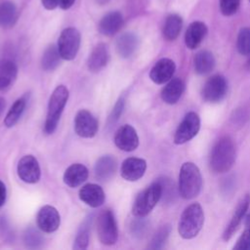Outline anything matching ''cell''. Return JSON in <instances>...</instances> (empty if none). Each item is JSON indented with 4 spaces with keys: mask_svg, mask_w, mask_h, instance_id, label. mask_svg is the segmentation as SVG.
<instances>
[{
    "mask_svg": "<svg viewBox=\"0 0 250 250\" xmlns=\"http://www.w3.org/2000/svg\"><path fill=\"white\" fill-rule=\"evenodd\" d=\"M235 145L233 140L225 136L213 146L210 155V168L214 173H226L233 166L235 161Z\"/></svg>",
    "mask_w": 250,
    "mask_h": 250,
    "instance_id": "cell-1",
    "label": "cell"
},
{
    "mask_svg": "<svg viewBox=\"0 0 250 250\" xmlns=\"http://www.w3.org/2000/svg\"><path fill=\"white\" fill-rule=\"evenodd\" d=\"M202 188V176L199 168L192 162H185L179 174L178 190L184 199L196 197Z\"/></svg>",
    "mask_w": 250,
    "mask_h": 250,
    "instance_id": "cell-2",
    "label": "cell"
},
{
    "mask_svg": "<svg viewBox=\"0 0 250 250\" xmlns=\"http://www.w3.org/2000/svg\"><path fill=\"white\" fill-rule=\"evenodd\" d=\"M204 224V212L197 202L188 205L180 218L178 231L182 238L191 239L201 230Z\"/></svg>",
    "mask_w": 250,
    "mask_h": 250,
    "instance_id": "cell-3",
    "label": "cell"
},
{
    "mask_svg": "<svg viewBox=\"0 0 250 250\" xmlns=\"http://www.w3.org/2000/svg\"><path fill=\"white\" fill-rule=\"evenodd\" d=\"M69 97L68 89L64 85H59L55 88L48 103V111L44 125V132L48 135L55 132L58 127L61 115Z\"/></svg>",
    "mask_w": 250,
    "mask_h": 250,
    "instance_id": "cell-4",
    "label": "cell"
},
{
    "mask_svg": "<svg viewBox=\"0 0 250 250\" xmlns=\"http://www.w3.org/2000/svg\"><path fill=\"white\" fill-rule=\"evenodd\" d=\"M161 185L158 181L149 185L146 188L142 190L136 197L132 213L136 217H146L154 208L157 202L161 199Z\"/></svg>",
    "mask_w": 250,
    "mask_h": 250,
    "instance_id": "cell-5",
    "label": "cell"
},
{
    "mask_svg": "<svg viewBox=\"0 0 250 250\" xmlns=\"http://www.w3.org/2000/svg\"><path fill=\"white\" fill-rule=\"evenodd\" d=\"M97 233L104 245H113L118 238L117 223L110 209L103 210L97 217Z\"/></svg>",
    "mask_w": 250,
    "mask_h": 250,
    "instance_id": "cell-6",
    "label": "cell"
},
{
    "mask_svg": "<svg viewBox=\"0 0 250 250\" xmlns=\"http://www.w3.org/2000/svg\"><path fill=\"white\" fill-rule=\"evenodd\" d=\"M80 33L74 27H67L61 32L58 39V50L62 60H73L80 47Z\"/></svg>",
    "mask_w": 250,
    "mask_h": 250,
    "instance_id": "cell-7",
    "label": "cell"
},
{
    "mask_svg": "<svg viewBox=\"0 0 250 250\" xmlns=\"http://www.w3.org/2000/svg\"><path fill=\"white\" fill-rule=\"evenodd\" d=\"M228 93V81L221 75L216 74L211 76L202 88V98L205 102L216 104L225 99Z\"/></svg>",
    "mask_w": 250,
    "mask_h": 250,
    "instance_id": "cell-8",
    "label": "cell"
},
{
    "mask_svg": "<svg viewBox=\"0 0 250 250\" xmlns=\"http://www.w3.org/2000/svg\"><path fill=\"white\" fill-rule=\"evenodd\" d=\"M199 129L200 118L198 114L193 111L188 112L175 132L174 143L176 145H183L190 141L197 135Z\"/></svg>",
    "mask_w": 250,
    "mask_h": 250,
    "instance_id": "cell-9",
    "label": "cell"
},
{
    "mask_svg": "<svg viewBox=\"0 0 250 250\" xmlns=\"http://www.w3.org/2000/svg\"><path fill=\"white\" fill-rule=\"evenodd\" d=\"M99 129L97 118L88 110H79L74 118L75 133L81 138H93Z\"/></svg>",
    "mask_w": 250,
    "mask_h": 250,
    "instance_id": "cell-10",
    "label": "cell"
},
{
    "mask_svg": "<svg viewBox=\"0 0 250 250\" xmlns=\"http://www.w3.org/2000/svg\"><path fill=\"white\" fill-rule=\"evenodd\" d=\"M17 172L20 179L27 184H35L40 180L41 177L39 163L31 154L24 155L20 159Z\"/></svg>",
    "mask_w": 250,
    "mask_h": 250,
    "instance_id": "cell-11",
    "label": "cell"
},
{
    "mask_svg": "<svg viewBox=\"0 0 250 250\" xmlns=\"http://www.w3.org/2000/svg\"><path fill=\"white\" fill-rule=\"evenodd\" d=\"M38 228L44 232L56 231L61 224V216L59 211L51 205H45L40 208L36 216Z\"/></svg>",
    "mask_w": 250,
    "mask_h": 250,
    "instance_id": "cell-12",
    "label": "cell"
},
{
    "mask_svg": "<svg viewBox=\"0 0 250 250\" xmlns=\"http://www.w3.org/2000/svg\"><path fill=\"white\" fill-rule=\"evenodd\" d=\"M115 146L123 151H133L139 146V136L129 124L121 126L114 135Z\"/></svg>",
    "mask_w": 250,
    "mask_h": 250,
    "instance_id": "cell-13",
    "label": "cell"
},
{
    "mask_svg": "<svg viewBox=\"0 0 250 250\" xmlns=\"http://www.w3.org/2000/svg\"><path fill=\"white\" fill-rule=\"evenodd\" d=\"M249 205H250V194H245L238 201V203L234 209V212L231 216V219H230L229 225L227 226L226 229L224 230V233H223L224 240L227 241L232 237V235L234 234V232L237 230L238 227L240 226L241 221L249 208Z\"/></svg>",
    "mask_w": 250,
    "mask_h": 250,
    "instance_id": "cell-14",
    "label": "cell"
},
{
    "mask_svg": "<svg viewBox=\"0 0 250 250\" xmlns=\"http://www.w3.org/2000/svg\"><path fill=\"white\" fill-rule=\"evenodd\" d=\"M146 170V161L143 158L129 157L126 158L120 169V174L123 179L129 182H136L141 179Z\"/></svg>",
    "mask_w": 250,
    "mask_h": 250,
    "instance_id": "cell-15",
    "label": "cell"
},
{
    "mask_svg": "<svg viewBox=\"0 0 250 250\" xmlns=\"http://www.w3.org/2000/svg\"><path fill=\"white\" fill-rule=\"evenodd\" d=\"M176 70L175 62L168 58L160 59L151 67L149 72L150 79L156 84H164L172 79Z\"/></svg>",
    "mask_w": 250,
    "mask_h": 250,
    "instance_id": "cell-16",
    "label": "cell"
},
{
    "mask_svg": "<svg viewBox=\"0 0 250 250\" xmlns=\"http://www.w3.org/2000/svg\"><path fill=\"white\" fill-rule=\"evenodd\" d=\"M79 198L90 207L97 208L104 202L105 195L104 189L96 184H87L79 190Z\"/></svg>",
    "mask_w": 250,
    "mask_h": 250,
    "instance_id": "cell-17",
    "label": "cell"
},
{
    "mask_svg": "<svg viewBox=\"0 0 250 250\" xmlns=\"http://www.w3.org/2000/svg\"><path fill=\"white\" fill-rule=\"evenodd\" d=\"M109 52L107 46L104 43H99L94 47L87 60L88 69L92 72H99L108 62Z\"/></svg>",
    "mask_w": 250,
    "mask_h": 250,
    "instance_id": "cell-18",
    "label": "cell"
},
{
    "mask_svg": "<svg viewBox=\"0 0 250 250\" xmlns=\"http://www.w3.org/2000/svg\"><path fill=\"white\" fill-rule=\"evenodd\" d=\"M89 172L85 165L80 163L71 164L63 173V182L70 188H76L82 185L88 178Z\"/></svg>",
    "mask_w": 250,
    "mask_h": 250,
    "instance_id": "cell-19",
    "label": "cell"
},
{
    "mask_svg": "<svg viewBox=\"0 0 250 250\" xmlns=\"http://www.w3.org/2000/svg\"><path fill=\"white\" fill-rule=\"evenodd\" d=\"M207 34V26L202 21L191 22L185 34V43L188 49H196Z\"/></svg>",
    "mask_w": 250,
    "mask_h": 250,
    "instance_id": "cell-20",
    "label": "cell"
},
{
    "mask_svg": "<svg viewBox=\"0 0 250 250\" xmlns=\"http://www.w3.org/2000/svg\"><path fill=\"white\" fill-rule=\"evenodd\" d=\"M117 168V160L112 155L100 157L95 164V175L99 181H107L113 177Z\"/></svg>",
    "mask_w": 250,
    "mask_h": 250,
    "instance_id": "cell-21",
    "label": "cell"
},
{
    "mask_svg": "<svg viewBox=\"0 0 250 250\" xmlns=\"http://www.w3.org/2000/svg\"><path fill=\"white\" fill-rule=\"evenodd\" d=\"M123 25V17L119 12H110L104 16L99 22V31L103 35L112 36Z\"/></svg>",
    "mask_w": 250,
    "mask_h": 250,
    "instance_id": "cell-22",
    "label": "cell"
},
{
    "mask_svg": "<svg viewBox=\"0 0 250 250\" xmlns=\"http://www.w3.org/2000/svg\"><path fill=\"white\" fill-rule=\"evenodd\" d=\"M139 38L133 32H125L116 40V51L121 58H130L138 49Z\"/></svg>",
    "mask_w": 250,
    "mask_h": 250,
    "instance_id": "cell-23",
    "label": "cell"
},
{
    "mask_svg": "<svg viewBox=\"0 0 250 250\" xmlns=\"http://www.w3.org/2000/svg\"><path fill=\"white\" fill-rule=\"evenodd\" d=\"M185 91V84L180 78H173L168 81L161 91V99L168 104H175Z\"/></svg>",
    "mask_w": 250,
    "mask_h": 250,
    "instance_id": "cell-24",
    "label": "cell"
},
{
    "mask_svg": "<svg viewBox=\"0 0 250 250\" xmlns=\"http://www.w3.org/2000/svg\"><path fill=\"white\" fill-rule=\"evenodd\" d=\"M18 75L17 64L11 60L0 61V91L11 88Z\"/></svg>",
    "mask_w": 250,
    "mask_h": 250,
    "instance_id": "cell-25",
    "label": "cell"
},
{
    "mask_svg": "<svg viewBox=\"0 0 250 250\" xmlns=\"http://www.w3.org/2000/svg\"><path fill=\"white\" fill-rule=\"evenodd\" d=\"M193 64H194V70L197 74L205 75L210 73L214 69L216 61L211 52L204 50V51L198 52L194 56Z\"/></svg>",
    "mask_w": 250,
    "mask_h": 250,
    "instance_id": "cell-26",
    "label": "cell"
},
{
    "mask_svg": "<svg viewBox=\"0 0 250 250\" xmlns=\"http://www.w3.org/2000/svg\"><path fill=\"white\" fill-rule=\"evenodd\" d=\"M18 20V10L11 1H5L0 4V25L3 28H11Z\"/></svg>",
    "mask_w": 250,
    "mask_h": 250,
    "instance_id": "cell-27",
    "label": "cell"
},
{
    "mask_svg": "<svg viewBox=\"0 0 250 250\" xmlns=\"http://www.w3.org/2000/svg\"><path fill=\"white\" fill-rule=\"evenodd\" d=\"M183 20L177 14H172L167 17L163 26V36L169 41L175 40L182 29Z\"/></svg>",
    "mask_w": 250,
    "mask_h": 250,
    "instance_id": "cell-28",
    "label": "cell"
},
{
    "mask_svg": "<svg viewBox=\"0 0 250 250\" xmlns=\"http://www.w3.org/2000/svg\"><path fill=\"white\" fill-rule=\"evenodd\" d=\"M93 221V216H89L84 220L82 225L80 226L73 244V249L75 250H84L89 245V239H90V230H91V225Z\"/></svg>",
    "mask_w": 250,
    "mask_h": 250,
    "instance_id": "cell-29",
    "label": "cell"
},
{
    "mask_svg": "<svg viewBox=\"0 0 250 250\" xmlns=\"http://www.w3.org/2000/svg\"><path fill=\"white\" fill-rule=\"evenodd\" d=\"M25 106H26V99L24 97H21L16 100L5 116V119H4L5 126L8 128L13 127L22 115Z\"/></svg>",
    "mask_w": 250,
    "mask_h": 250,
    "instance_id": "cell-30",
    "label": "cell"
},
{
    "mask_svg": "<svg viewBox=\"0 0 250 250\" xmlns=\"http://www.w3.org/2000/svg\"><path fill=\"white\" fill-rule=\"evenodd\" d=\"M61 59L62 57L59 53L58 47L55 45H50L43 53L41 66L45 71H53L60 64Z\"/></svg>",
    "mask_w": 250,
    "mask_h": 250,
    "instance_id": "cell-31",
    "label": "cell"
},
{
    "mask_svg": "<svg viewBox=\"0 0 250 250\" xmlns=\"http://www.w3.org/2000/svg\"><path fill=\"white\" fill-rule=\"evenodd\" d=\"M171 232V227L169 225H164L160 227L156 232L153 234L150 243L148 245L149 249H161L164 247L168 236Z\"/></svg>",
    "mask_w": 250,
    "mask_h": 250,
    "instance_id": "cell-32",
    "label": "cell"
},
{
    "mask_svg": "<svg viewBox=\"0 0 250 250\" xmlns=\"http://www.w3.org/2000/svg\"><path fill=\"white\" fill-rule=\"evenodd\" d=\"M159 184L161 185V198L165 203H171L174 201L176 197L175 192V185L173 181L168 177H161L158 179Z\"/></svg>",
    "mask_w": 250,
    "mask_h": 250,
    "instance_id": "cell-33",
    "label": "cell"
},
{
    "mask_svg": "<svg viewBox=\"0 0 250 250\" xmlns=\"http://www.w3.org/2000/svg\"><path fill=\"white\" fill-rule=\"evenodd\" d=\"M236 48L240 55H250V27H243L239 30L236 40Z\"/></svg>",
    "mask_w": 250,
    "mask_h": 250,
    "instance_id": "cell-34",
    "label": "cell"
},
{
    "mask_svg": "<svg viewBox=\"0 0 250 250\" xmlns=\"http://www.w3.org/2000/svg\"><path fill=\"white\" fill-rule=\"evenodd\" d=\"M23 242L29 248H38L42 244L43 239L36 229H28L24 232Z\"/></svg>",
    "mask_w": 250,
    "mask_h": 250,
    "instance_id": "cell-35",
    "label": "cell"
},
{
    "mask_svg": "<svg viewBox=\"0 0 250 250\" xmlns=\"http://www.w3.org/2000/svg\"><path fill=\"white\" fill-rule=\"evenodd\" d=\"M125 106V99L123 97H120L118 99V101L116 102V104H114L108 118H107V126H113L119 119V117L121 116L123 109Z\"/></svg>",
    "mask_w": 250,
    "mask_h": 250,
    "instance_id": "cell-36",
    "label": "cell"
},
{
    "mask_svg": "<svg viewBox=\"0 0 250 250\" xmlns=\"http://www.w3.org/2000/svg\"><path fill=\"white\" fill-rule=\"evenodd\" d=\"M240 0H220V10L224 16H232L239 8Z\"/></svg>",
    "mask_w": 250,
    "mask_h": 250,
    "instance_id": "cell-37",
    "label": "cell"
},
{
    "mask_svg": "<svg viewBox=\"0 0 250 250\" xmlns=\"http://www.w3.org/2000/svg\"><path fill=\"white\" fill-rule=\"evenodd\" d=\"M138 219H136L131 226L132 229V232L134 235L140 237V236H144L146 235L147 229H148V224L146 220H142V217H137Z\"/></svg>",
    "mask_w": 250,
    "mask_h": 250,
    "instance_id": "cell-38",
    "label": "cell"
},
{
    "mask_svg": "<svg viewBox=\"0 0 250 250\" xmlns=\"http://www.w3.org/2000/svg\"><path fill=\"white\" fill-rule=\"evenodd\" d=\"M236 250H250V228H246L233 247Z\"/></svg>",
    "mask_w": 250,
    "mask_h": 250,
    "instance_id": "cell-39",
    "label": "cell"
},
{
    "mask_svg": "<svg viewBox=\"0 0 250 250\" xmlns=\"http://www.w3.org/2000/svg\"><path fill=\"white\" fill-rule=\"evenodd\" d=\"M6 196H7L6 186L2 181H0V207L4 205L6 201Z\"/></svg>",
    "mask_w": 250,
    "mask_h": 250,
    "instance_id": "cell-40",
    "label": "cell"
},
{
    "mask_svg": "<svg viewBox=\"0 0 250 250\" xmlns=\"http://www.w3.org/2000/svg\"><path fill=\"white\" fill-rule=\"evenodd\" d=\"M41 3L47 10H54L59 6V0H41Z\"/></svg>",
    "mask_w": 250,
    "mask_h": 250,
    "instance_id": "cell-41",
    "label": "cell"
},
{
    "mask_svg": "<svg viewBox=\"0 0 250 250\" xmlns=\"http://www.w3.org/2000/svg\"><path fill=\"white\" fill-rule=\"evenodd\" d=\"M74 2L75 0H59V6L62 10H67L74 4Z\"/></svg>",
    "mask_w": 250,
    "mask_h": 250,
    "instance_id": "cell-42",
    "label": "cell"
},
{
    "mask_svg": "<svg viewBox=\"0 0 250 250\" xmlns=\"http://www.w3.org/2000/svg\"><path fill=\"white\" fill-rule=\"evenodd\" d=\"M5 105H6V102H5V99L0 97V114L2 113V111L4 110L5 108Z\"/></svg>",
    "mask_w": 250,
    "mask_h": 250,
    "instance_id": "cell-43",
    "label": "cell"
},
{
    "mask_svg": "<svg viewBox=\"0 0 250 250\" xmlns=\"http://www.w3.org/2000/svg\"><path fill=\"white\" fill-rule=\"evenodd\" d=\"M245 228H250V214L245 218Z\"/></svg>",
    "mask_w": 250,
    "mask_h": 250,
    "instance_id": "cell-44",
    "label": "cell"
},
{
    "mask_svg": "<svg viewBox=\"0 0 250 250\" xmlns=\"http://www.w3.org/2000/svg\"><path fill=\"white\" fill-rule=\"evenodd\" d=\"M100 5H104V4H106L109 0H96Z\"/></svg>",
    "mask_w": 250,
    "mask_h": 250,
    "instance_id": "cell-45",
    "label": "cell"
},
{
    "mask_svg": "<svg viewBox=\"0 0 250 250\" xmlns=\"http://www.w3.org/2000/svg\"><path fill=\"white\" fill-rule=\"evenodd\" d=\"M247 67H248V69H250V59H249V61L247 62Z\"/></svg>",
    "mask_w": 250,
    "mask_h": 250,
    "instance_id": "cell-46",
    "label": "cell"
},
{
    "mask_svg": "<svg viewBox=\"0 0 250 250\" xmlns=\"http://www.w3.org/2000/svg\"><path fill=\"white\" fill-rule=\"evenodd\" d=\"M249 1H250V0H249Z\"/></svg>",
    "mask_w": 250,
    "mask_h": 250,
    "instance_id": "cell-47",
    "label": "cell"
}]
</instances>
